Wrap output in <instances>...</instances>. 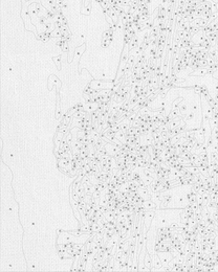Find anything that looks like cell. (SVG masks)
<instances>
[{
    "label": "cell",
    "instance_id": "1",
    "mask_svg": "<svg viewBox=\"0 0 218 272\" xmlns=\"http://www.w3.org/2000/svg\"><path fill=\"white\" fill-rule=\"evenodd\" d=\"M154 262H155V268H156V269L161 268V261H159V259H158L157 257H155V259H154Z\"/></svg>",
    "mask_w": 218,
    "mask_h": 272
}]
</instances>
